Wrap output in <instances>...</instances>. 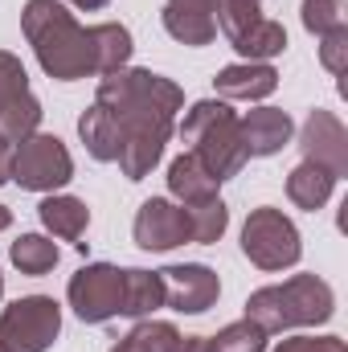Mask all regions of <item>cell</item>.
<instances>
[{"instance_id": "obj_1", "label": "cell", "mask_w": 348, "mask_h": 352, "mask_svg": "<svg viewBox=\"0 0 348 352\" xmlns=\"http://www.w3.org/2000/svg\"><path fill=\"white\" fill-rule=\"evenodd\" d=\"M94 102L115 115L123 131V152H119V173L127 180H144L160 164L164 144L176 131V111L184 107V90L173 78L123 66L115 74H102Z\"/></svg>"}, {"instance_id": "obj_2", "label": "cell", "mask_w": 348, "mask_h": 352, "mask_svg": "<svg viewBox=\"0 0 348 352\" xmlns=\"http://www.w3.org/2000/svg\"><path fill=\"white\" fill-rule=\"evenodd\" d=\"M21 33L33 45L41 70L54 82H78L94 74V45L90 29L74 21V12L62 0H25L21 8Z\"/></svg>"}, {"instance_id": "obj_3", "label": "cell", "mask_w": 348, "mask_h": 352, "mask_svg": "<svg viewBox=\"0 0 348 352\" xmlns=\"http://www.w3.org/2000/svg\"><path fill=\"white\" fill-rule=\"evenodd\" d=\"M332 311H336V295L320 274H291L287 283L259 287L246 299V320H254L266 336L328 324Z\"/></svg>"}, {"instance_id": "obj_4", "label": "cell", "mask_w": 348, "mask_h": 352, "mask_svg": "<svg viewBox=\"0 0 348 352\" xmlns=\"http://www.w3.org/2000/svg\"><path fill=\"white\" fill-rule=\"evenodd\" d=\"M180 140L188 144V152L209 168V176H217L221 184L230 176H238L246 168V144H242V127L238 115L230 111L226 98H201L184 111L180 119Z\"/></svg>"}, {"instance_id": "obj_5", "label": "cell", "mask_w": 348, "mask_h": 352, "mask_svg": "<svg viewBox=\"0 0 348 352\" xmlns=\"http://www.w3.org/2000/svg\"><path fill=\"white\" fill-rule=\"evenodd\" d=\"M242 254L259 270H287L303 258V242H299L295 221L283 209L262 205L242 226Z\"/></svg>"}, {"instance_id": "obj_6", "label": "cell", "mask_w": 348, "mask_h": 352, "mask_svg": "<svg viewBox=\"0 0 348 352\" xmlns=\"http://www.w3.org/2000/svg\"><path fill=\"white\" fill-rule=\"evenodd\" d=\"M62 336V307L50 295H25L0 311L4 352H45Z\"/></svg>"}, {"instance_id": "obj_7", "label": "cell", "mask_w": 348, "mask_h": 352, "mask_svg": "<svg viewBox=\"0 0 348 352\" xmlns=\"http://www.w3.org/2000/svg\"><path fill=\"white\" fill-rule=\"evenodd\" d=\"M12 180L29 192H54L74 180V160L58 135L33 131L12 148Z\"/></svg>"}, {"instance_id": "obj_8", "label": "cell", "mask_w": 348, "mask_h": 352, "mask_svg": "<svg viewBox=\"0 0 348 352\" xmlns=\"http://www.w3.org/2000/svg\"><path fill=\"white\" fill-rule=\"evenodd\" d=\"M66 299L83 324H107L123 311V270L111 263H87L66 287Z\"/></svg>"}, {"instance_id": "obj_9", "label": "cell", "mask_w": 348, "mask_h": 352, "mask_svg": "<svg viewBox=\"0 0 348 352\" xmlns=\"http://www.w3.org/2000/svg\"><path fill=\"white\" fill-rule=\"evenodd\" d=\"M156 274H160V287H164V303L173 311H180V316H201L221 295L217 270L205 263H176V266L156 270Z\"/></svg>"}, {"instance_id": "obj_10", "label": "cell", "mask_w": 348, "mask_h": 352, "mask_svg": "<svg viewBox=\"0 0 348 352\" xmlns=\"http://www.w3.org/2000/svg\"><path fill=\"white\" fill-rule=\"evenodd\" d=\"M131 230H135V246L152 250V254H164V250H176V246L193 242V226H188L184 205H176L168 197H148L140 205Z\"/></svg>"}, {"instance_id": "obj_11", "label": "cell", "mask_w": 348, "mask_h": 352, "mask_svg": "<svg viewBox=\"0 0 348 352\" xmlns=\"http://www.w3.org/2000/svg\"><path fill=\"white\" fill-rule=\"evenodd\" d=\"M299 148H303V160L328 168L336 180L348 176V131L332 111L316 107V111L307 115V123H303V131H299Z\"/></svg>"}, {"instance_id": "obj_12", "label": "cell", "mask_w": 348, "mask_h": 352, "mask_svg": "<svg viewBox=\"0 0 348 352\" xmlns=\"http://www.w3.org/2000/svg\"><path fill=\"white\" fill-rule=\"evenodd\" d=\"M238 127H242L246 156H274V152H283V148L291 144V135H295L291 115L279 111V107H254V111H246V115L238 119Z\"/></svg>"}, {"instance_id": "obj_13", "label": "cell", "mask_w": 348, "mask_h": 352, "mask_svg": "<svg viewBox=\"0 0 348 352\" xmlns=\"http://www.w3.org/2000/svg\"><path fill=\"white\" fill-rule=\"evenodd\" d=\"M213 87L221 98H238V102H259L266 94L279 90V70L270 62H234L226 70H217Z\"/></svg>"}, {"instance_id": "obj_14", "label": "cell", "mask_w": 348, "mask_h": 352, "mask_svg": "<svg viewBox=\"0 0 348 352\" xmlns=\"http://www.w3.org/2000/svg\"><path fill=\"white\" fill-rule=\"evenodd\" d=\"M221 188L217 176H209V168L193 156V152H180L173 164H168V192H173L180 205H201V201H213Z\"/></svg>"}, {"instance_id": "obj_15", "label": "cell", "mask_w": 348, "mask_h": 352, "mask_svg": "<svg viewBox=\"0 0 348 352\" xmlns=\"http://www.w3.org/2000/svg\"><path fill=\"white\" fill-rule=\"evenodd\" d=\"M78 135H83L87 152L98 160V164H115L119 152H123V131H119L115 115L102 111L98 102H90L87 111H83V119H78Z\"/></svg>"}, {"instance_id": "obj_16", "label": "cell", "mask_w": 348, "mask_h": 352, "mask_svg": "<svg viewBox=\"0 0 348 352\" xmlns=\"http://www.w3.org/2000/svg\"><path fill=\"white\" fill-rule=\"evenodd\" d=\"M37 213H41V226H45L54 238H62V242H78V238L87 234V226H90L87 201H78V197H66V192H54V197H45V201L37 205Z\"/></svg>"}, {"instance_id": "obj_17", "label": "cell", "mask_w": 348, "mask_h": 352, "mask_svg": "<svg viewBox=\"0 0 348 352\" xmlns=\"http://www.w3.org/2000/svg\"><path fill=\"white\" fill-rule=\"evenodd\" d=\"M90 45H94V74H115L131 62V29L119 25V21H102V25H90Z\"/></svg>"}, {"instance_id": "obj_18", "label": "cell", "mask_w": 348, "mask_h": 352, "mask_svg": "<svg viewBox=\"0 0 348 352\" xmlns=\"http://www.w3.org/2000/svg\"><path fill=\"white\" fill-rule=\"evenodd\" d=\"M332 188H336V176L328 168H320V164H312V160H303V164H295L287 173V197L299 209H312V213L324 209L332 201Z\"/></svg>"}, {"instance_id": "obj_19", "label": "cell", "mask_w": 348, "mask_h": 352, "mask_svg": "<svg viewBox=\"0 0 348 352\" xmlns=\"http://www.w3.org/2000/svg\"><path fill=\"white\" fill-rule=\"evenodd\" d=\"M156 307H164L160 274H156V270L127 266V270H123V311H119V316H127V320H144V316H152Z\"/></svg>"}, {"instance_id": "obj_20", "label": "cell", "mask_w": 348, "mask_h": 352, "mask_svg": "<svg viewBox=\"0 0 348 352\" xmlns=\"http://www.w3.org/2000/svg\"><path fill=\"white\" fill-rule=\"evenodd\" d=\"M160 21H164V33H168L173 41L193 45V50H201V45H209V41L217 37V21H213V16H205V12H193V8L164 4Z\"/></svg>"}, {"instance_id": "obj_21", "label": "cell", "mask_w": 348, "mask_h": 352, "mask_svg": "<svg viewBox=\"0 0 348 352\" xmlns=\"http://www.w3.org/2000/svg\"><path fill=\"white\" fill-rule=\"evenodd\" d=\"M246 62H270V58H279L283 50H287V29L279 25V21H270V16H262L254 21L242 37H234L230 41Z\"/></svg>"}, {"instance_id": "obj_22", "label": "cell", "mask_w": 348, "mask_h": 352, "mask_svg": "<svg viewBox=\"0 0 348 352\" xmlns=\"http://www.w3.org/2000/svg\"><path fill=\"white\" fill-rule=\"evenodd\" d=\"M8 258H12V266H17L21 274H50L62 254H58V242H54V238H45V234H21V238L12 242Z\"/></svg>"}, {"instance_id": "obj_23", "label": "cell", "mask_w": 348, "mask_h": 352, "mask_svg": "<svg viewBox=\"0 0 348 352\" xmlns=\"http://www.w3.org/2000/svg\"><path fill=\"white\" fill-rule=\"evenodd\" d=\"M184 213H188V226H193V242L197 246H217L221 242V234L230 226V209H226L221 197L201 201V205H184Z\"/></svg>"}, {"instance_id": "obj_24", "label": "cell", "mask_w": 348, "mask_h": 352, "mask_svg": "<svg viewBox=\"0 0 348 352\" xmlns=\"http://www.w3.org/2000/svg\"><path fill=\"white\" fill-rule=\"evenodd\" d=\"M176 340H180V332L168 320H140L111 352H173Z\"/></svg>"}, {"instance_id": "obj_25", "label": "cell", "mask_w": 348, "mask_h": 352, "mask_svg": "<svg viewBox=\"0 0 348 352\" xmlns=\"http://www.w3.org/2000/svg\"><path fill=\"white\" fill-rule=\"evenodd\" d=\"M209 352H266V332L254 320L226 324L217 336H209Z\"/></svg>"}, {"instance_id": "obj_26", "label": "cell", "mask_w": 348, "mask_h": 352, "mask_svg": "<svg viewBox=\"0 0 348 352\" xmlns=\"http://www.w3.org/2000/svg\"><path fill=\"white\" fill-rule=\"evenodd\" d=\"M217 29L226 33V41L242 37L254 21H262V0H217V12H213Z\"/></svg>"}, {"instance_id": "obj_27", "label": "cell", "mask_w": 348, "mask_h": 352, "mask_svg": "<svg viewBox=\"0 0 348 352\" xmlns=\"http://www.w3.org/2000/svg\"><path fill=\"white\" fill-rule=\"evenodd\" d=\"M21 98H29V74H25V66H21L17 54L0 50V119H4Z\"/></svg>"}, {"instance_id": "obj_28", "label": "cell", "mask_w": 348, "mask_h": 352, "mask_svg": "<svg viewBox=\"0 0 348 352\" xmlns=\"http://www.w3.org/2000/svg\"><path fill=\"white\" fill-rule=\"evenodd\" d=\"M299 12H303V29L316 33V37L345 25V0H303Z\"/></svg>"}, {"instance_id": "obj_29", "label": "cell", "mask_w": 348, "mask_h": 352, "mask_svg": "<svg viewBox=\"0 0 348 352\" xmlns=\"http://www.w3.org/2000/svg\"><path fill=\"white\" fill-rule=\"evenodd\" d=\"M320 66L328 74H336V78L348 70V25H340V29H332V33L320 37Z\"/></svg>"}, {"instance_id": "obj_30", "label": "cell", "mask_w": 348, "mask_h": 352, "mask_svg": "<svg viewBox=\"0 0 348 352\" xmlns=\"http://www.w3.org/2000/svg\"><path fill=\"white\" fill-rule=\"evenodd\" d=\"M274 352H348V344L340 336H291Z\"/></svg>"}, {"instance_id": "obj_31", "label": "cell", "mask_w": 348, "mask_h": 352, "mask_svg": "<svg viewBox=\"0 0 348 352\" xmlns=\"http://www.w3.org/2000/svg\"><path fill=\"white\" fill-rule=\"evenodd\" d=\"M12 148H17V144L0 135V184H8V180H12Z\"/></svg>"}, {"instance_id": "obj_32", "label": "cell", "mask_w": 348, "mask_h": 352, "mask_svg": "<svg viewBox=\"0 0 348 352\" xmlns=\"http://www.w3.org/2000/svg\"><path fill=\"white\" fill-rule=\"evenodd\" d=\"M173 352H209V336H180Z\"/></svg>"}, {"instance_id": "obj_33", "label": "cell", "mask_w": 348, "mask_h": 352, "mask_svg": "<svg viewBox=\"0 0 348 352\" xmlns=\"http://www.w3.org/2000/svg\"><path fill=\"white\" fill-rule=\"evenodd\" d=\"M176 8H193V12H205V16H213L217 12V0H168Z\"/></svg>"}, {"instance_id": "obj_34", "label": "cell", "mask_w": 348, "mask_h": 352, "mask_svg": "<svg viewBox=\"0 0 348 352\" xmlns=\"http://www.w3.org/2000/svg\"><path fill=\"white\" fill-rule=\"evenodd\" d=\"M70 4H78V8H87V12H98V8H107L111 0H70Z\"/></svg>"}, {"instance_id": "obj_35", "label": "cell", "mask_w": 348, "mask_h": 352, "mask_svg": "<svg viewBox=\"0 0 348 352\" xmlns=\"http://www.w3.org/2000/svg\"><path fill=\"white\" fill-rule=\"evenodd\" d=\"M8 226H12V209H8V205H0V234H4Z\"/></svg>"}, {"instance_id": "obj_36", "label": "cell", "mask_w": 348, "mask_h": 352, "mask_svg": "<svg viewBox=\"0 0 348 352\" xmlns=\"http://www.w3.org/2000/svg\"><path fill=\"white\" fill-rule=\"evenodd\" d=\"M0 295H4V274H0Z\"/></svg>"}, {"instance_id": "obj_37", "label": "cell", "mask_w": 348, "mask_h": 352, "mask_svg": "<svg viewBox=\"0 0 348 352\" xmlns=\"http://www.w3.org/2000/svg\"><path fill=\"white\" fill-rule=\"evenodd\" d=\"M0 352H4V344H0Z\"/></svg>"}]
</instances>
